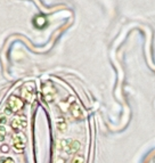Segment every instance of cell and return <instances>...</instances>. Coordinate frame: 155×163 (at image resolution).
<instances>
[{
  "label": "cell",
  "instance_id": "6da1fadb",
  "mask_svg": "<svg viewBox=\"0 0 155 163\" xmlns=\"http://www.w3.org/2000/svg\"><path fill=\"white\" fill-rule=\"evenodd\" d=\"M80 147L79 141H73V140H64L63 141V149L67 154H72L74 152H77Z\"/></svg>",
  "mask_w": 155,
  "mask_h": 163
},
{
  "label": "cell",
  "instance_id": "7a4b0ae2",
  "mask_svg": "<svg viewBox=\"0 0 155 163\" xmlns=\"http://www.w3.org/2000/svg\"><path fill=\"white\" fill-rule=\"evenodd\" d=\"M23 107V101H21L19 98L17 97H12L9 101H8V109L10 112H15V111H18L19 109Z\"/></svg>",
  "mask_w": 155,
  "mask_h": 163
},
{
  "label": "cell",
  "instance_id": "3957f363",
  "mask_svg": "<svg viewBox=\"0 0 155 163\" xmlns=\"http://www.w3.org/2000/svg\"><path fill=\"white\" fill-rule=\"evenodd\" d=\"M12 125L13 128L15 129H23L25 128V125H26V119L24 117H18L14 119L12 122Z\"/></svg>",
  "mask_w": 155,
  "mask_h": 163
},
{
  "label": "cell",
  "instance_id": "277c9868",
  "mask_svg": "<svg viewBox=\"0 0 155 163\" xmlns=\"http://www.w3.org/2000/svg\"><path fill=\"white\" fill-rule=\"evenodd\" d=\"M13 144H14L15 148H17V149H23L24 146H25V139H24L23 136L16 135L14 137V139H13Z\"/></svg>",
  "mask_w": 155,
  "mask_h": 163
},
{
  "label": "cell",
  "instance_id": "5b68a950",
  "mask_svg": "<svg viewBox=\"0 0 155 163\" xmlns=\"http://www.w3.org/2000/svg\"><path fill=\"white\" fill-rule=\"evenodd\" d=\"M71 113H72V115H73L74 117H77V119H79V117H81L82 115H83V113H82V109L78 106V105H72L71 106Z\"/></svg>",
  "mask_w": 155,
  "mask_h": 163
},
{
  "label": "cell",
  "instance_id": "8992f818",
  "mask_svg": "<svg viewBox=\"0 0 155 163\" xmlns=\"http://www.w3.org/2000/svg\"><path fill=\"white\" fill-rule=\"evenodd\" d=\"M23 96L25 98H31V96H32V93H33V89H32V85H25L24 87V89H23Z\"/></svg>",
  "mask_w": 155,
  "mask_h": 163
},
{
  "label": "cell",
  "instance_id": "52a82bcc",
  "mask_svg": "<svg viewBox=\"0 0 155 163\" xmlns=\"http://www.w3.org/2000/svg\"><path fill=\"white\" fill-rule=\"evenodd\" d=\"M83 162H85V159H83L82 155H77L73 159V161H72V163H83Z\"/></svg>",
  "mask_w": 155,
  "mask_h": 163
},
{
  "label": "cell",
  "instance_id": "ba28073f",
  "mask_svg": "<svg viewBox=\"0 0 155 163\" xmlns=\"http://www.w3.org/2000/svg\"><path fill=\"white\" fill-rule=\"evenodd\" d=\"M5 135H6V130H5L4 125H1V124H0V140L4 139Z\"/></svg>",
  "mask_w": 155,
  "mask_h": 163
},
{
  "label": "cell",
  "instance_id": "9c48e42d",
  "mask_svg": "<svg viewBox=\"0 0 155 163\" xmlns=\"http://www.w3.org/2000/svg\"><path fill=\"white\" fill-rule=\"evenodd\" d=\"M58 129H59L61 131H63V130H65L66 129V124L64 121H63V122H59V121H58Z\"/></svg>",
  "mask_w": 155,
  "mask_h": 163
},
{
  "label": "cell",
  "instance_id": "30bf717a",
  "mask_svg": "<svg viewBox=\"0 0 155 163\" xmlns=\"http://www.w3.org/2000/svg\"><path fill=\"white\" fill-rule=\"evenodd\" d=\"M2 163H15V162H14L12 159H6V160H4V162Z\"/></svg>",
  "mask_w": 155,
  "mask_h": 163
}]
</instances>
